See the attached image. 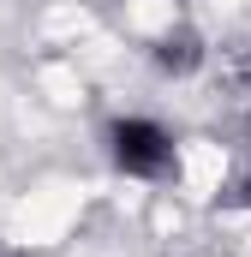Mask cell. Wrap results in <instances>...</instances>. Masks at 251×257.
Wrapping results in <instances>:
<instances>
[{"label": "cell", "instance_id": "obj_1", "mask_svg": "<svg viewBox=\"0 0 251 257\" xmlns=\"http://www.w3.org/2000/svg\"><path fill=\"white\" fill-rule=\"evenodd\" d=\"M108 162L120 168L126 180H168L174 162H180V144L150 114H120L108 126Z\"/></svg>", "mask_w": 251, "mask_h": 257}, {"label": "cell", "instance_id": "obj_2", "mask_svg": "<svg viewBox=\"0 0 251 257\" xmlns=\"http://www.w3.org/2000/svg\"><path fill=\"white\" fill-rule=\"evenodd\" d=\"M156 66H162V72H197V66H203V42H197L191 30H168V36L156 42Z\"/></svg>", "mask_w": 251, "mask_h": 257}]
</instances>
